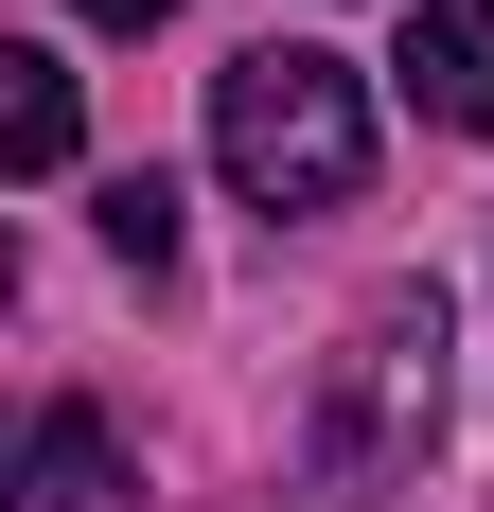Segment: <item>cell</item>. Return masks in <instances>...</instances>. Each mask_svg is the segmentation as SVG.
<instances>
[{"label":"cell","instance_id":"277c9868","mask_svg":"<svg viewBox=\"0 0 494 512\" xmlns=\"http://www.w3.org/2000/svg\"><path fill=\"white\" fill-rule=\"evenodd\" d=\"M18 512H142V477H124L106 407H71V389L36 407V442H18Z\"/></svg>","mask_w":494,"mask_h":512},{"label":"cell","instance_id":"6da1fadb","mask_svg":"<svg viewBox=\"0 0 494 512\" xmlns=\"http://www.w3.org/2000/svg\"><path fill=\"white\" fill-rule=\"evenodd\" d=\"M212 177L247 212H353L371 177V89H353V53L318 36H247L212 71Z\"/></svg>","mask_w":494,"mask_h":512},{"label":"cell","instance_id":"3957f363","mask_svg":"<svg viewBox=\"0 0 494 512\" xmlns=\"http://www.w3.org/2000/svg\"><path fill=\"white\" fill-rule=\"evenodd\" d=\"M406 106L442 124V142H494V0H406Z\"/></svg>","mask_w":494,"mask_h":512},{"label":"cell","instance_id":"5b68a950","mask_svg":"<svg viewBox=\"0 0 494 512\" xmlns=\"http://www.w3.org/2000/svg\"><path fill=\"white\" fill-rule=\"evenodd\" d=\"M0 159L18 177H71V71L53 53H0Z\"/></svg>","mask_w":494,"mask_h":512},{"label":"cell","instance_id":"7a4b0ae2","mask_svg":"<svg viewBox=\"0 0 494 512\" xmlns=\"http://www.w3.org/2000/svg\"><path fill=\"white\" fill-rule=\"evenodd\" d=\"M442 354H459L442 283H371V301H353V336H336V371H318V477L389 495V477L442 460Z\"/></svg>","mask_w":494,"mask_h":512},{"label":"cell","instance_id":"8992f818","mask_svg":"<svg viewBox=\"0 0 494 512\" xmlns=\"http://www.w3.org/2000/svg\"><path fill=\"white\" fill-rule=\"evenodd\" d=\"M89 230L159 283V265H177V177H106V195H89Z\"/></svg>","mask_w":494,"mask_h":512},{"label":"cell","instance_id":"52a82bcc","mask_svg":"<svg viewBox=\"0 0 494 512\" xmlns=\"http://www.w3.org/2000/svg\"><path fill=\"white\" fill-rule=\"evenodd\" d=\"M71 18H106V36H159V18H177V0H71Z\"/></svg>","mask_w":494,"mask_h":512}]
</instances>
